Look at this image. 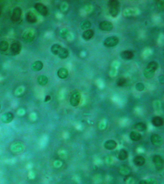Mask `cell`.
I'll return each mask as SVG.
<instances>
[{"mask_svg": "<svg viewBox=\"0 0 164 184\" xmlns=\"http://www.w3.org/2000/svg\"><path fill=\"white\" fill-rule=\"evenodd\" d=\"M139 184H157L156 180L154 179H149L141 180Z\"/></svg>", "mask_w": 164, "mask_h": 184, "instance_id": "obj_30", "label": "cell"}, {"mask_svg": "<svg viewBox=\"0 0 164 184\" xmlns=\"http://www.w3.org/2000/svg\"><path fill=\"white\" fill-rule=\"evenodd\" d=\"M35 35L34 31L28 30L25 31L22 36L23 41L25 43H30L34 40Z\"/></svg>", "mask_w": 164, "mask_h": 184, "instance_id": "obj_3", "label": "cell"}, {"mask_svg": "<svg viewBox=\"0 0 164 184\" xmlns=\"http://www.w3.org/2000/svg\"><path fill=\"white\" fill-rule=\"evenodd\" d=\"M9 44L5 40L0 42V51H6L8 49Z\"/></svg>", "mask_w": 164, "mask_h": 184, "instance_id": "obj_28", "label": "cell"}, {"mask_svg": "<svg viewBox=\"0 0 164 184\" xmlns=\"http://www.w3.org/2000/svg\"><path fill=\"white\" fill-rule=\"evenodd\" d=\"M152 123L154 126L159 127L163 126L164 124V120L161 117L156 116V117H153L152 119Z\"/></svg>", "mask_w": 164, "mask_h": 184, "instance_id": "obj_11", "label": "cell"}, {"mask_svg": "<svg viewBox=\"0 0 164 184\" xmlns=\"http://www.w3.org/2000/svg\"><path fill=\"white\" fill-rule=\"evenodd\" d=\"M157 7H158V8L161 9L164 8V1H158L157 2Z\"/></svg>", "mask_w": 164, "mask_h": 184, "instance_id": "obj_35", "label": "cell"}, {"mask_svg": "<svg viewBox=\"0 0 164 184\" xmlns=\"http://www.w3.org/2000/svg\"><path fill=\"white\" fill-rule=\"evenodd\" d=\"M51 97L50 96H46L45 97V99H44V102H47L49 101L50 100H51Z\"/></svg>", "mask_w": 164, "mask_h": 184, "instance_id": "obj_37", "label": "cell"}, {"mask_svg": "<svg viewBox=\"0 0 164 184\" xmlns=\"http://www.w3.org/2000/svg\"><path fill=\"white\" fill-rule=\"evenodd\" d=\"M127 157H128V153L127 152V150L122 149L119 152L118 158L120 160H125L127 158Z\"/></svg>", "mask_w": 164, "mask_h": 184, "instance_id": "obj_23", "label": "cell"}, {"mask_svg": "<svg viewBox=\"0 0 164 184\" xmlns=\"http://www.w3.org/2000/svg\"><path fill=\"white\" fill-rule=\"evenodd\" d=\"M26 19L28 23H31V24L35 23L37 21V17H36L35 14L31 12H29L27 13V15H26Z\"/></svg>", "mask_w": 164, "mask_h": 184, "instance_id": "obj_15", "label": "cell"}, {"mask_svg": "<svg viewBox=\"0 0 164 184\" xmlns=\"http://www.w3.org/2000/svg\"><path fill=\"white\" fill-rule=\"evenodd\" d=\"M145 86L144 84L141 83H137L136 85V90H137L139 91H141L144 90Z\"/></svg>", "mask_w": 164, "mask_h": 184, "instance_id": "obj_34", "label": "cell"}, {"mask_svg": "<svg viewBox=\"0 0 164 184\" xmlns=\"http://www.w3.org/2000/svg\"><path fill=\"white\" fill-rule=\"evenodd\" d=\"M34 8L39 14H41V16H45L48 14V9L44 4L41 3H36L34 5Z\"/></svg>", "mask_w": 164, "mask_h": 184, "instance_id": "obj_5", "label": "cell"}, {"mask_svg": "<svg viewBox=\"0 0 164 184\" xmlns=\"http://www.w3.org/2000/svg\"><path fill=\"white\" fill-rule=\"evenodd\" d=\"M68 55H69V52L68 50L65 48H61L58 54L59 57L62 59H66L68 56Z\"/></svg>", "mask_w": 164, "mask_h": 184, "instance_id": "obj_22", "label": "cell"}, {"mask_svg": "<svg viewBox=\"0 0 164 184\" xmlns=\"http://www.w3.org/2000/svg\"><path fill=\"white\" fill-rule=\"evenodd\" d=\"M119 39L116 36H112L106 38L103 42V45L106 47H113L119 43Z\"/></svg>", "mask_w": 164, "mask_h": 184, "instance_id": "obj_2", "label": "cell"}, {"mask_svg": "<svg viewBox=\"0 0 164 184\" xmlns=\"http://www.w3.org/2000/svg\"><path fill=\"white\" fill-rule=\"evenodd\" d=\"M43 64L41 61H36L31 65V69L34 72H38L43 69Z\"/></svg>", "mask_w": 164, "mask_h": 184, "instance_id": "obj_14", "label": "cell"}, {"mask_svg": "<svg viewBox=\"0 0 164 184\" xmlns=\"http://www.w3.org/2000/svg\"><path fill=\"white\" fill-rule=\"evenodd\" d=\"M153 162L157 170H161L163 169L164 161L161 156L158 155H154L153 158Z\"/></svg>", "mask_w": 164, "mask_h": 184, "instance_id": "obj_4", "label": "cell"}, {"mask_svg": "<svg viewBox=\"0 0 164 184\" xmlns=\"http://www.w3.org/2000/svg\"><path fill=\"white\" fill-rule=\"evenodd\" d=\"M81 93L78 91H74L72 92L71 94L70 98V103L71 105L73 107H77L79 105L81 101Z\"/></svg>", "mask_w": 164, "mask_h": 184, "instance_id": "obj_1", "label": "cell"}, {"mask_svg": "<svg viewBox=\"0 0 164 184\" xmlns=\"http://www.w3.org/2000/svg\"><path fill=\"white\" fill-rule=\"evenodd\" d=\"M154 72L155 71L152 70V69L149 68H146L143 72V75L147 79H150L153 77L154 76Z\"/></svg>", "mask_w": 164, "mask_h": 184, "instance_id": "obj_21", "label": "cell"}, {"mask_svg": "<svg viewBox=\"0 0 164 184\" xmlns=\"http://www.w3.org/2000/svg\"><path fill=\"white\" fill-rule=\"evenodd\" d=\"M119 13V8H109V13L112 17L117 16Z\"/></svg>", "mask_w": 164, "mask_h": 184, "instance_id": "obj_29", "label": "cell"}, {"mask_svg": "<svg viewBox=\"0 0 164 184\" xmlns=\"http://www.w3.org/2000/svg\"><path fill=\"white\" fill-rule=\"evenodd\" d=\"M126 83H127L126 79H125L124 78H120L117 79V81H116V84H117V86H120V87L124 86L126 84Z\"/></svg>", "mask_w": 164, "mask_h": 184, "instance_id": "obj_32", "label": "cell"}, {"mask_svg": "<svg viewBox=\"0 0 164 184\" xmlns=\"http://www.w3.org/2000/svg\"><path fill=\"white\" fill-rule=\"evenodd\" d=\"M22 14V10L19 7H17L13 11L12 14L11 20L14 22H17L20 20Z\"/></svg>", "mask_w": 164, "mask_h": 184, "instance_id": "obj_6", "label": "cell"}, {"mask_svg": "<svg viewBox=\"0 0 164 184\" xmlns=\"http://www.w3.org/2000/svg\"><path fill=\"white\" fill-rule=\"evenodd\" d=\"M91 25L92 24L90 21L88 20H84L81 23L80 27L82 30H87L88 29H89L91 27Z\"/></svg>", "mask_w": 164, "mask_h": 184, "instance_id": "obj_25", "label": "cell"}, {"mask_svg": "<svg viewBox=\"0 0 164 184\" xmlns=\"http://www.w3.org/2000/svg\"><path fill=\"white\" fill-rule=\"evenodd\" d=\"M61 47L60 45L57 44H55L52 45L51 47V52L54 55H58V53L59 52L60 50L61 49Z\"/></svg>", "mask_w": 164, "mask_h": 184, "instance_id": "obj_24", "label": "cell"}, {"mask_svg": "<svg viewBox=\"0 0 164 184\" xmlns=\"http://www.w3.org/2000/svg\"><path fill=\"white\" fill-rule=\"evenodd\" d=\"M60 35L61 36V38H67L68 35V30L65 29V28H64V29L61 30L60 32Z\"/></svg>", "mask_w": 164, "mask_h": 184, "instance_id": "obj_33", "label": "cell"}, {"mask_svg": "<svg viewBox=\"0 0 164 184\" xmlns=\"http://www.w3.org/2000/svg\"><path fill=\"white\" fill-rule=\"evenodd\" d=\"M159 80L160 83H161L162 84H163L164 83V76L163 75L160 76L159 77Z\"/></svg>", "mask_w": 164, "mask_h": 184, "instance_id": "obj_36", "label": "cell"}, {"mask_svg": "<svg viewBox=\"0 0 164 184\" xmlns=\"http://www.w3.org/2000/svg\"><path fill=\"white\" fill-rule=\"evenodd\" d=\"M48 79L47 76L44 75H41L38 76L37 78V82L40 86H44L47 84Z\"/></svg>", "mask_w": 164, "mask_h": 184, "instance_id": "obj_19", "label": "cell"}, {"mask_svg": "<svg viewBox=\"0 0 164 184\" xmlns=\"http://www.w3.org/2000/svg\"><path fill=\"white\" fill-rule=\"evenodd\" d=\"M0 109H1V105H0Z\"/></svg>", "mask_w": 164, "mask_h": 184, "instance_id": "obj_39", "label": "cell"}, {"mask_svg": "<svg viewBox=\"0 0 164 184\" xmlns=\"http://www.w3.org/2000/svg\"><path fill=\"white\" fill-rule=\"evenodd\" d=\"M94 32L92 30H87L84 31L82 34V38L85 40H89L94 36Z\"/></svg>", "mask_w": 164, "mask_h": 184, "instance_id": "obj_17", "label": "cell"}, {"mask_svg": "<svg viewBox=\"0 0 164 184\" xmlns=\"http://www.w3.org/2000/svg\"><path fill=\"white\" fill-rule=\"evenodd\" d=\"M22 46L21 44L18 42H14L12 44L10 47V51L13 55L19 54L21 50Z\"/></svg>", "mask_w": 164, "mask_h": 184, "instance_id": "obj_8", "label": "cell"}, {"mask_svg": "<svg viewBox=\"0 0 164 184\" xmlns=\"http://www.w3.org/2000/svg\"><path fill=\"white\" fill-rule=\"evenodd\" d=\"M151 141L154 145L160 147L163 144V139L161 137L157 134H153L151 137Z\"/></svg>", "mask_w": 164, "mask_h": 184, "instance_id": "obj_7", "label": "cell"}, {"mask_svg": "<svg viewBox=\"0 0 164 184\" xmlns=\"http://www.w3.org/2000/svg\"><path fill=\"white\" fill-rule=\"evenodd\" d=\"M133 162L134 164L137 166H142L144 164L145 162V159L143 156H138L135 158Z\"/></svg>", "mask_w": 164, "mask_h": 184, "instance_id": "obj_20", "label": "cell"}, {"mask_svg": "<svg viewBox=\"0 0 164 184\" xmlns=\"http://www.w3.org/2000/svg\"><path fill=\"white\" fill-rule=\"evenodd\" d=\"M14 115L12 113H6L3 114L1 117V120L4 123H9L13 120Z\"/></svg>", "mask_w": 164, "mask_h": 184, "instance_id": "obj_12", "label": "cell"}, {"mask_svg": "<svg viewBox=\"0 0 164 184\" xmlns=\"http://www.w3.org/2000/svg\"><path fill=\"white\" fill-rule=\"evenodd\" d=\"M158 67V65L157 64V62H151L149 63L147 66V67L153 70L154 71H156L157 70Z\"/></svg>", "mask_w": 164, "mask_h": 184, "instance_id": "obj_31", "label": "cell"}, {"mask_svg": "<svg viewBox=\"0 0 164 184\" xmlns=\"http://www.w3.org/2000/svg\"><path fill=\"white\" fill-rule=\"evenodd\" d=\"M112 23L108 21H103L99 24V28L103 31H110L113 29Z\"/></svg>", "mask_w": 164, "mask_h": 184, "instance_id": "obj_9", "label": "cell"}, {"mask_svg": "<svg viewBox=\"0 0 164 184\" xmlns=\"http://www.w3.org/2000/svg\"><path fill=\"white\" fill-rule=\"evenodd\" d=\"M108 5L109 8H119L120 7V3L119 1L116 0H111L109 1L108 3Z\"/></svg>", "mask_w": 164, "mask_h": 184, "instance_id": "obj_27", "label": "cell"}, {"mask_svg": "<svg viewBox=\"0 0 164 184\" xmlns=\"http://www.w3.org/2000/svg\"><path fill=\"white\" fill-rule=\"evenodd\" d=\"M130 138L132 141L137 142L140 140L141 138V135L139 132L133 131L130 134Z\"/></svg>", "mask_w": 164, "mask_h": 184, "instance_id": "obj_18", "label": "cell"}, {"mask_svg": "<svg viewBox=\"0 0 164 184\" xmlns=\"http://www.w3.org/2000/svg\"><path fill=\"white\" fill-rule=\"evenodd\" d=\"M135 128L136 130H137L139 131H143L146 129L147 126H146L145 124L143 122H139L136 124L135 126Z\"/></svg>", "mask_w": 164, "mask_h": 184, "instance_id": "obj_26", "label": "cell"}, {"mask_svg": "<svg viewBox=\"0 0 164 184\" xmlns=\"http://www.w3.org/2000/svg\"><path fill=\"white\" fill-rule=\"evenodd\" d=\"M68 75V70L67 69L64 68H61L57 71V75L61 79H65L67 78Z\"/></svg>", "mask_w": 164, "mask_h": 184, "instance_id": "obj_16", "label": "cell"}, {"mask_svg": "<svg viewBox=\"0 0 164 184\" xmlns=\"http://www.w3.org/2000/svg\"><path fill=\"white\" fill-rule=\"evenodd\" d=\"M117 146V143L114 140H108L104 143V147L106 150H112L115 149Z\"/></svg>", "mask_w": 164, "mask_h": 184, "instance_id": "obj_10", "label": "cell"}, {"mask_svg": "<svg viewBox=\"0 0 164 184\" xmlns=\"http://www.w3.org/2000/svg\"><path fill=\"white\" fill-rule=\"evenodd\" d=\"M120 57L122 59L130 60L132 59L134 57V54L131 51H124L120 53Z\"/></svg>", "mask_w": 164, "mask_h": 184, "instance_id": "obj_13", "label": "cell"}, {"mask_svg": "<svg viewBox=\"0 0 164 184\" xmlns=\"http://www.w3.org/2000/svg\"><path fill=\"white\" fill-rule=\"evenodd\" d=\"M1 6H0V16H1Z\"/></svg>", "mask_w": 164, "mask_h": 184, "instance_id": "obj_38", "label": "cell"}]
</instances>
